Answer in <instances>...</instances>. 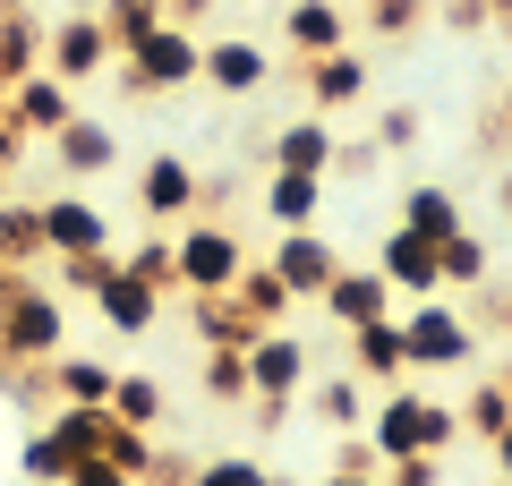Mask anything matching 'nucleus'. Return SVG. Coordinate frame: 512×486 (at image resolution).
<instances>
[{"mask_svg": "<svg viewBox=\"0 0 512 486\" xmlns=\"http://www.w3.org/2000/svg\"><path fill=\"white\" fill-rule=\"evenodd\" d=\"M69 350V307H60L52 282L18 273V282L0 290V376H18V367H52Z\"/></svg>", "mask_w": 512, "mask_h": 486, "instance_id": "nucleus-1", "label": "nucleus"}, {"mask_svg": "<svg viewBox=\"0 0 512 486\" xmlns=\"http://www.w3.org/2000/svg\"><path fill=\"white\" fill-rule=\"evenodd\" d=\"M197 60H205V35H188V26H146L137 43H120V94H180L197 86Z\"/></svg>", "mask_w": 512, "mask_h": 486, "instance_id": "nucleus-2", "label": "nucleus"}, {"mask_svg": "<svg viewBox=\"0 0 512 486\" xmlns=\"http://www.w3.org/2000/svg\"><path fill=\"white\" fill-rule=\"evenodd\" d=\"M402 359H410V376H444V367H470V359H478L470 316H453V299H419V307L402 316Z\"/></svg>", "mask_w": 512, "mask_h": 486, "instance_id": "nucleus-3", "label": "nucleus"}, {"mask_svg": "<svg viewBox=\"0 0 512 486\" xmlns=\"http://www.w3.org/2000/svg\"><path fill=\"white\" fill-rule=\"evenodd\" d=\"M171 265H180V299H214V290L239 282L248 248H239L231 222H180V239H171Z\"/></svg>", "mask_w": 512, "mask_h": 486, "instance_id": "nucleus-4", "label": "nucleus"}, {"mask_svg": "<svg viewBox=\"0 0 512 486\" xmlns=\"http://www.w3.org/2000/svg\"><path fill=\"white\" fill-rule=\"evenodd\" d=\"M35 222H43V256H111L120 248V239H111V214L94 197H77V188L35 197Z\"/></svg>", "mask_w": 512, "mask_h": 486, "instance_id": "nucleus-5", "label": "nucleus"}, {"mask_svg": "<svg viewBox=\"0 0 512 486\" xmlns=\"http://www.w3.org/2000/svg\"><path fill=\"white\" fill-rule=\"evenodd\" d=\"M111 60H120V43H111V26L94 18V9L60 18V26H52V43H43V69H52L60 86H86V77H103Z\"/></svg>", "mask_w": 512, "mask_h": 486, "instance_id": "nucleus-6", "label": "nucleus"}, {"mask_svg": "<svg viewBox=\"0 0 512 486\" xmlns=\"http://www.w3.org/2000/svg\"><path fill=\"white\" fill-rule=\"evenodd\" d=\"M197 180L205 171L188 154H171V145L146 154V171H137V214H146L154 231H163V222H197Z\"/></svg>", "mask_w": 512, "mask_h": 486, "instance_id": "nucleus-7", "label": "nucleus"}, {"mask_svg": "<svg viewBox=\"0 0 512 486\" xmlns=\"http://www.w3.org/2000/svg\"><path fill=\"white\" fill-rule=\"evenodd\" d=\"M316 384V367H308V342H299L291 324H274L265 342L248 350V401H299Z\"/></svg>", "mask_w": 512, "mask_h": 486, "instance_id": "nucleus-8", "label": "nucleus"}, {"mask_svg": "<svg viewBox=\"0 0 512 486\" xmlns=\"http://www.w3.org/2000/svg\"><path fill=\"white\" fill-rule=\"evenodd\" d=\"M265 265H274V282L291 290V299H325V282L350 265V256L333 248L325 231H282L274 248H265Z\"/></svg>", "mask_w": 512, "mask_h": 486, "instance_id": "nucleus-9", "label": "nucleus"}, {"mask_svg": "<svg viewBox=\"0 0 512 486\" xmlns=\"http://www.w3.org/2000/svg\"><path fill=\"white\" fill-rule=\"evenodd\" d=\"M69 120H77V86H60L52 69H35V77H18V86H9V128H18L26 145L60 137Z\"/></svg>", "mask_w": 512, "mask_h": 486, "instance_id": "nucleus-10", "label": "nucleus"}, {"mask_svg": "<svg viewBox=\"0 0 512 486\" xmlns=\"http://www.w3.org/2000/svg\"><path fill=\"white\" fill-rule=\"evenodd\" d=\"M43 154H52L60 180H94V171H111V162H120V128H111L103 111H77L60 137H43Z\"/></svg>", "mask_w": 512, "mask_h": 486, "instance_id": "nucleus-11", "label": "nucleus"}, {"mask_svg": "<svg viewBox=\"0 0 512 486\" xmlns=\"http://www.w3.org/2000/svg\"><path fill=\"white\" fill-rule=\"evenodd\" d=\"M197 86H214V94H231V103H248V94L274 86V52H265V43L214 35V43H205V60H197Z\"/></svg>", "mask_w": 512, "mask_h": 486, "instance_id": "nucleus-12", "label": "nucleus"}, {"mask_svg": "<svg viewBox=\"0 0 512 486\" xmlns=\"http://www.w3.org/2000/svg\"><path fill=\"white\" fill-rule=\"evenodd\" d=\"M94 316H103L111 333H128V342H137V333H154V324H163V290L137 282V273H120V256H111V273L94 282Z\"/></svg>", "mask_w": 512, "mask_h": 486, "instance_id": "nucleus-13", "label": "nucleus"}, {"mask_svg": "<svg viewBox=\"0 0 512 486\" xmlns=\"http://www.w3.org/2000/svg\"><path fill=\"white\" fill-rule=\"evenodd\" d=\"M376 273H384V290H410V299H444V282H436V239L402 231V222L376 239Z\"/></svg>", "mask_w": 512, "mask_h": 486, "instance_id": "nucleus-14", "label": "nucleus"}, {"mask_svg": "<svg viewBox=\"0 0 512 486\" xmlns=\"http://www.w3.org/2000/svg\"><path fill=\"white\" fill-rule=\"evenodd\" d=\"M419 410H427V393L419 384H393L384 401H367V444H376V461H410L419 452Z\"/></svg>", "mask_w": 512, "mask_h": 486, "instance_id": "nucleus-15", "label": "nucleus"}, {"mask_svg": "<svg viewBox=\"0 0 512 486\" xmlns=\"http://www.w3.org/2000/svg\"><path fill=\"white\" fill-rule=\"evenodd\" d=\"M316 307H325L342 333H359V324L393 316V290H384V273H376V265H342V273L325 282V299H316Z\"/></svg>", "mask_w": 512, "mask_h": 486, "instance_id": "nucleus-16", "label": "nucleus"}, {"mask_svg": "<svg viewBox=\"0 0 512 486\" xmlns=\"http://www.w3.org/2000/svg\"><path fill=\"white\" fill-rule=\"evenodd\" d=\"M299 86H308V111H350L367 94V60H359V43H342V52H325V60H299Z\"/></svg>", "mask_w": 512, "mask_h": 486, "instance_id": "nucleus-17", "label": "nucleus"}, {"mask_svg": "<svg viewBox=\"0 0 512 486\" xmlns=\"http://www.w3.org/2000/svg\"><path fill=\"white\" fill-rule=\"evenodd\" d=\"M265 162H274V171H316V180H325V162H333V120H325V111L282 120L274 137H265Z\"/></svg>", "mask_w": 512, "mask_h": 486, "instance_id": "nucleus-18", "label": "nucleus"}, {"mask_svg": "<svg viewBox=\"0 0 512 486\" xmlns=\"http://www.w3.org/2000/svg\"><path fill=\"white\" fill-rule=\"evenodd\" d=\"M282 43H291L299 60H325L350 43V18H342V0H291L282 9Z\"/></svg>", "mask_w": 512, "mask_h": 486, "instance_id": "nucleus-19", "label": "nucleus"}, {"mask_svg": "<svg viewBox=\"0 0 512 486\" xmlns=\"http://www.w3.org/2000/svg\"><path fill=\"white\" fill-rule=\"evenodd\" d=\"M350 376H359V384H402V376H410V359H402V316H376V324L350 333Z\"/></svg>", "mask_w": 512, "mask_h": 486, "instance_id": "nucleus-20", "label": "nucleus"}, {"mask_svg": "<svg viewBox=\"0 0 512 486\" xmlns=\"http://www.w3.org/2000/svg\"><path fill=\"white\" fill-rule=\"evenodd\" d=\"M188 324H197V342H205V350H256L265 333H274V324H256L248 307L231 299V290H214V299H197V307H188Z\"/></svg>", "mask_w": 512, "mask_h": 486, "instance_id": "nucleus-21", "label": "nucleus"}, {"mask_svg": "<svg viewBox=\"0 0 512 486\" xmlns=\"http://www.w3.org/2000/svg\"><path fill=\"white\" fill-rule=\"evenodd\" d=\"M111 376H120V367H111V359H86V350H60V359L43 367L52 401H69V410H103V401H111Z\"/></svg>", "mask_w": 512, "mask_h": 486, "instance_id": "nucleus-22", "label": "nucleus"}, {"mask_svg": "<svg viewBox=\"0 0 512 486\" xmlns=\"http://www.w3.org/2000/svg\"><path fill=\"white\" fill-rule=\"evenodd\" d=\"M367 401H376V384L325 376V384H308V393H299V410H308L316 427H333V435H359V427H367Z\"/></svg>", "mask_w": 512, "mask_h": 486, "instance_id": "nucleus-23", "label": "nucleus"}, {"mask_svg": "<svg viewBox=\"0 0 512 486\" xmlns=\"http://www.w3.org/2000/svg\"><path fill=\"white\" fill-rule=\"evenodd\" d=\"M265 214H274V231H316L325 180H316V171H274V180H265Z\"/></svg>", "mask_w": 512, "mask_h": 486, "instance_id": "nucleus-24", "label": "nucleus"}, {"mask_svg": "<svg viewBox=\"0 0 512 486\" xmlns=\"http://www.w3.org/2000/svg\"><path fill=\"white\" fill-rule=\"evenodd\" d=\"M43 43H52V26H43L35 9H0V77H9V86L43 69Z\"/></svg>", "mask_w": 512, "mask_h": 486, "instance_id": "nucleus-25", "label": "nucleus"}, {"mask_svg": "<svg viewBox=\"0 0 512 486\" xmlns=\"http://www.w3.org/2000/svg\"><path fill=\"white\" fill-rule=\"evenodd\" d=\"M436 282H444V290H487V282H495V248H487L478 231L436 239Z\"/></svg>", "mask_w": 512, "mask_h": 486, "instance_id": "nucleus-26", "label": "nucleus"}, {"mask_svg": "<svg viewBox=\"0 0 512 486\" xmlns=\"http://www.w3.org/2000/svg\"><path fill=\"white\" fill-rule=\"evenodd\" d=\"M111 418H120V427H163V410H171V393H163V376H137V367H120V376H111V401H103Z\"/></svg>", "mask_w": 512, "mask_h": 486, "instance_id": "nucleus-27", "label": "nucleus"}, {"mask_svg": "<svg viewBox=\"0 0 512 486\" xmlns=\"http://www.w3.org/2000/svg\"><path fill=\"white\" fill-rule=\"evenodd\" d=\"M402 231H419V239H453V231H461V197H453L444 180H419V188L402 197Z\"/></svg>", "mask_w": 512, "mask_h": 486, "instance_id": "nucleus-28", "label": "nucleus"}, {"mask_svg": "<svg viewBox=\"0 0 512 486\" xmlns=\"http://www.w3.org/2000/svg\"><path fill=\"white\" fill-rule=\"evenodd\" d=\"M43 256V222H35V197H0V265L35 273Z\"/></svg>", "mask_w": 512, "mask_h": 486, "instance_id": "nucleus-29", "label": "nucleus"}, {"mask_svg": "<svg viewBox=\"0 0 512 486\" xmlns=\"http://www.w3.org/2000/svg\"><path fill=\"white\" fill-rule=\"evenodd\" d=\"M231 299H239V307H248V316H256V324H291V307H299V299H291V290H282V282H274V265H256V256H248V265H239V282H231Z\"/></svg>", "mask_w": 512, "mask_h": 486, "instance_id": "nucleus-30", "label": "nucleus"}, {"mask_svg": "<svg viewBox=\"0 0 512 486\" xmlns=\"http://www.w3.org/2000/svg\"><path fill=\"white\" fill-rule=\"evenodd\" d=\"M69 444H60L52 427H26V444H18V486H69Z\"/></svg>", "mask_w": 512, "mask_h": 486, "instance_id": "nucleus-31", "label": "nucleus"}, {"mask_svg": "<svg viewBox=\"0 0 512 486\" xmlns=\"http://www.w3.org/2000/svg\"><path fill=\"white\" fill-rule=\"evenodd\" d=\"M197 384H205L214 410H248V350H205Z\"/></svg>", "mask_w": 512, "mask_h": 486, "instance_id": "nucleus-32", "label": "nucleus"}, {"mask_svg": "<svg viewBox=\"0 0 512 486\" xmlns=\"http://www.w3.org/2000/svg\"><path fill=\"white\" fill-rule=\"evenodd\" d=\"M43 427L69 444V461H103V427H111V410H69V401H52V418Z\"/></svg>", "mask_w": 512, "mask_h": 486, "instance_id": "nucleus-33", "label": "nucleus"}, {"mask_svg": "<svg viewBox=\"0 0 512 486\" xmlns=\"http://www.w3.org/2000/svg\"><path fill=\"white\" fill-rule=\"evenodd\" d=\"M111 256H120V273H137V282H154L163 299L180 290V265H171V239H163V231H154V239H137V248H111Z\"/></svg>", "mask_w": 512, "mask_h": 486, "instance_id": "nucleus-34", "label": "nucleus"}, {"mask_svg": "<svg viewBox=\"0 0 512 486\" xmlns=\"http://www.w3.org/2000/svg\"><path fill=\"white\" fill-rule=\"evenodd\" d=\"M103 461H111V469H128V478L146 486V478H154V435H146V427H120V418H111V427H103Z\"/></svg>", "mask_w": 512, "mask_h": 486, "instance_id": "nucleus-35", "label": "nucleus"}, {"mask_svg": "<svg viewBox=\"0 0 512 486\" xmlns=\"http://www.w3.org/2000/svg\"><path fill=\"white\" fill-rule=\"evenodd\" d=\"M265 478H274V469L256 461V452H205L188 486H265Z\"/></svg>", "mask_w": 512, "mask_h": 486, "instance_id": "nucleus-36", "label": "nucleus"}, {"mask_svg": "<svg viewBox=\"0 0 512 486\" xmlns=\"http://www.w3.org/2000/svg\"><path fill=\"white\" fill-rule=\"evenodd\" d=\"M94 18L111 26V43H137V35H146V26H163V0H103Z\"/></svg>", "mask_w": 512, "mask_h": 486, "instance_id": "nucleus-37", "label": "nucleus"}, {"mask_svg": "<svg viewBox=\"0 0 512 486\" xmlns=\"http://www.w3.org/2000/svg\"><path fill=\"white\" fill-rule=\"evenodd\" d=\"M504 418H512V393H504V384H478V393H470V410H461V435H478V444H487V435L495 427H504Z\"/></svg>", "mask_w": 512, "mask_h": 486, "instance_id": "nucleus-38", "label": "nucleus"}, {"mask_svg": "<svg viewBox=\"0 0 512 486\" xmlns=\"http://www.w3.org/2000/svg\"><path fill=\"white\" fill-rule=\"evenodd\" d=\"M453 444H461V410H453V401H436V393H427V410H419V452L453 461Z\"/></svg>", "mask_w": 512, "mask_h": 486, "instance_id": "nucleus-39", "label": "nucleus"}, {"mask_svg": "<svg viewBox=\"0 0 512 486\" xmlns=\"http://www.w3.org/2000/svg\"><path fill=\"white\" fill-rule=\"evenodd\" d=\"M427 9H436V0H367V26H376V43H402Z\"/></svg>", "mask_w": 512, "mask_h": 486, "instance_id": "nucleus-40", "label": "nucleus"}, {"mask_svg": "<svg viewBox=\"0 0 512 486\" xmlns=\"http://www.w3.org/2000/svg\"><path fill=\"white\" fill-rule=\"evenodd\" d=\"M427 137V120L410 103H393V111H376V154H410V145Z\"/></svg>", "mask_w": 512, "mask_h": 486, "instance_id": "nucleus-41", "label": "nucleus"}, {"mask_svg": "<svg viewBox=\"0 0 512 486\" xmlns=\"http://www.w3.org/2000/svg\"><path fill=\"white\" fill-rule=\"evenodd\" d=\"M52 290H60V299H94V282H103V273H111V256H52Z\"/></svg>", "mask_w": 512, "mask_h": 486, "instance_id": "nucleus-42", "label": "nucleus"}, {"mask_svg": "<svg viewBox=\"0 0 512 486\" xmlns=\"http://www.w3.org/2000/svg\"><path fill=\"white\" fill-rule=\"evenodd\" d=\"M376 162H384V154H376V137H350V145L333 137V162H325V180H359V171H376Z\"/></svg>", "mask_w": 512, "mask_h": 486, "instance_id": "nucleus-43", "label": "nucleus"}, {"mask_svg": "<svg viewBox=\"0 0 512 486\" xmlns=\"http://www.w3.org/2000/svg\"><path fill=\"white\" fill-rule=\"evenodd\" d=\"M333 478H384L376 444H367V435H342V444H333Z\"/></svg>", "mask_w": 512, "mask_h": 486, "instance_id": "nucleus-44", "label": "nucleus"}, {"mask_svg": "<svg viewBox=\"0 0 512 486\" xmlns=\"http://www.w3.org/2000/svg\"><path fill=\"white\" fill-rule=\"evenodd\" d=\"M384 486H444L436 452H410V461H384Z\"/></svg>", "mask_w": 512, "mask_h": 486, "instance_id": "nucleus-45", "label": "nucleus"}, {"mask_svg": "<svg viewBox=\"0 0 512 486\" xmlns=\"http://www.w3.org/2000/svg\"><path fill=\"white\" fill-rule=\"evenodd\" d=\"M69 486H137V478H128V469H111V461H77Z\"/></svg>", "mask_w": 512, "mask_h": 486, "instance_id": "nucleus-46", "label": "nucleus"}, {"mask_svg": "<svg viewBox=\"0 0 512 486\" xmlns=\"http://www.w3.org/2000/svg\"><path fill=\"white\" fill-rule=\"evenodd\" d=\"M444 18H453L461 35H487V0H444Z\"/></svg>", "mask_w": 512, "mask_h": 486, "instance_id": "nucleus-47", "label": "nucleus"}, {"mask_svg": "<svg viewBox=\"0 0 512 486\" xmlns=\"http://www.w3.org/2000/svg\"><path fill=\"white\" fill-rule=\"evenodd\" d=\"M291 410H299V401H248V427H256V435H274Z\"/></svg>", "mask_w": 512, "mask_h": 486, "instance_id": "nucleus-48", "label": "nucleus"}, {"mask_svg": "<svg viewBox=\"0 0 512 486\" xmlns=\"http://www.w3.org/2000/svg\"><path fill=\"white\" fill-rule=\"evenodd\" d=\"M487 452H495V478H512V418H504V427L487 435Z\"/></svg>", "mask_w": 512, "mask_h": 486, "instance_id": "nucleus-49", "label": "nucleus"}, {"mask_svg": "<svg viewBox=\"0 0 512 486\" xmlns=\"http://www.w3.org/2000/svg\"><path fill=\"white\" fill-rule=\"evenodd\" d=\"M308 486H384V478H333V469H325V478H308Z\"/></svg>", "mask_w": 512, "mask_h": 486, "instance_id": "nucleus-50", "label": "nucleus"}, {"mask_svg": "<svg viewBox=\"0 0 512 486\" xmlns=\"http://www.w3.org/2000/svg\"><path fill=\"white\" fill-rule=\"evenodd\" d=\"M487 26H512V0H487Z\"/></svg>", "mask_w": 512, "mask_h": 486, "instance_id": "nucleus-51", "label": "nucleus"}, {"mask_svg": "<svg viewBox=\"0 0 512 486\" xmlns=\"http://www.w3.org/2000/svg\"><path fill=\"white\" fill-rule=\"evenodd\" d=\"M495 205H504V214H512V171H504V180H495Z\"/></svg>", "mask_w": 512, "mask_h": 486, "instance_id": "nucleus-52", "label": "nucleus"}, {"mask_svg": "<svg viewBox=\"0 0 512 486\" xmlns=\"http://www.w3.org/2000/svg\"><path fill=\"white\" fill-rule=\"evenodd\" d=\"M495 384H504V393H512V350H504V367H495Z\"/></svg>", "mask_w": 512, "mask_h": 486, "instance_id": "nucleus-53", "label": "nucleus"}, {"mask_svg": "<svg viewBox=\"0 0 512 486\" xmlns=\"http://www.w3.org/2000/svg\"><path fill=\"white\" fill-rule=\"evenodd\" d=\"M0 120H9V77H0Z\"/></svg>", "mask_w": 512, "mask_h": 486, "instance_id": "nucleus-54", "label": "nucleus"}, {"mask_svg": "<svg viewBox=\"0 0 512 486\" xmlns=\"http://www.w3.org/2000/svg\"><path fill=\"white\" fill-rule=\"evenodd\" d=\"M9 282H18V265H0V290H9Z\"/></svg>", "mask_w": 512, "mask_h": 486, "instance_id": "nucleus-55", "label": "nucleus"}, {"mask_svg": "<svg viewBox=\"0 0 512 486\" xmlns=\"http://www.w3.org/2000/svg\"><path fill=\"white\" fill-rule=\"evenodd\" d=\"M0 197H9V162H0Z\"/></svg>", "mask_w": 512, "mask_h": 486, "instance_id": "nucleus-56", "label": "nucleus"}, {"mask_svg": "<svg viewBox=\"0 0 512 486\" xmlns=\"http://www.w3.org/2000/svg\"><path fill=\"white\" fill-rule=\"evenodd\" d=\"M265 486H291V478H265Z\"/></svg>", "mask_w": 512, "mask_h": 486, "instance_id": "nucleus-57", "label": "nucleus"}, {"mask_svg": "<svg viewBox=\"0 0 512 486\" xmlns=\"http://www.w3.org/2000/svg\"><path fill=\"white\" fill-rule=\"evenodd\" d=\"M504 111H512V94H504Z\"/></svg>", "mask_w": 512, "mask_h": 486, "instance_id": "nucleus-58", "label": "nucleus"}, {"mask_svg": "<svg viewBox=\"0 0 512 486\" xmlns=\"http://www.w3.org/2000/svg\"><path fill=\"white\" fill-rule=\"evenodd\" d=\"M495 486H512V478H495Z\"/></svg>", "mask_w": 512, "mask_h": 486, "instance_id": "nucleus-59", "label": "nucleus"}]
</instances>
